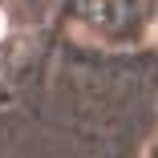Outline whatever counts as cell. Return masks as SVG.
I'll list each match as a JSON object with an SVG mask.
<instances>
[{
  "mask_svg": "<svg viewBox=\"0 0 158 158\" xmlns=\"http://www.w3.org/2000/svg\"><path fill=\"white\" fill-rule=\"evenodd\" d=\"M0 37H4V12H0Z\"/></svg>",
  "mask_w": 158,
  "mask_h": 158,
  "instance_id": "1",
  "label": "cell"
}]
</instances>
